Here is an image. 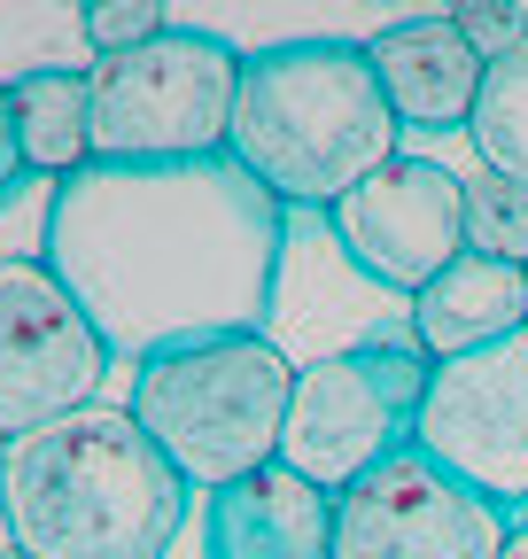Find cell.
<instances>
[{"mask_svg": "<svg viewBox=\"0 0 528 559\" xmlns=\"http://www.w3.org/2000/svg\"><path fill=\"white\" fill-rule=\"evenodd\" d=\"M109 366V342L39 257H0V451L71 419Z\"/></svg>", "mask_w": 528, "mask_h": 559, "instance_id": "obj_7", "label": "cell"}, {"mask_svg": "<svg viewBox=\"0 0 528 559\" xmlns=\"http://www.w3.org/2000/svg\"><path fill=\"white\" fill-rule=\"evenodd\" d=\"M467 249L528 272V187H513L497 171L467 179Z\"/></svg>", "mask_w": 528, "mask_h": 559, "instance_id": "obj_16", "label": "cell"}, {"mask_svg": "<svg viewBox=\"0 0 528 559\" xmlns=\"http://www.w3.org/2000/svg\"><path fill=\"white\" fill-rule=\"evenodd\" d=\"M475 148H482V171L528 187V32L482 70V94H475Z\"/></svg>", "mask_w": 528, "mask_h": 559, "instance_id": "obj_15", "label": "cell"}, {"mask_svg": "<svg viewBox=\"0 0 528 559\" xmlns=\"http://www.w3.org/2000/svg\"><path fill=\"white\" fill-rule=\"evenodd\" d=\"M420 451L482 489L490 506L528 513V326L435 366L420 404Z\"/></svg>", "mask_w": 528, "mask_h": 559, "instance_id": "obj_8", "label": "cell"}, {"mask_svg": "<svg viewBox=\"0 0 528 559\" xmlns=\"http://www.w3.org/2000/svg\"><path fill=\"white\" fill-rule=\"evenodd\" d=\"M326 226L373 288L420 296L467 257V179L443 171L435 156H396L326 210Z\"/></svg>", "mask_w": 528, "mask_h": 559, "instance_id": "obj_10", "label": "cell"}, {"mask_svg": "<svg viewBox=\"0 0 528 559\" xmlns=\"http://www.w3.org/2000/svg\"><path fill=\"white\" fill-rule=\"evenodd\" d=\"M458 24V39H467L482 62H497L513 39H520V9H505V0H458V9H443Z\"/></svg>", "mask_w": 528, "mask_h": 559, "instance_id": "obj_18", "label": "cell"}, {"mask_svg": "<svg viewBox=\"0 0 528 559\" xmlns=\"http://www.w3.org/2000/svg\"><path fill=\"white\" fill-rule=\"evenodd\" d=\"M396 109L365 39H280L241 55L226 156L280 210H335L381 164H396Z\"/></svg>", "mask_w": 528, "mask_h": 559, "instance_id": "obj_3", "label": "cell"}, {"mask_svg": "<svg viewBox=\"0 0 528 559\" xmlns=\"http://www.w3.org/2000/svg\"><path fill=\"white\" fill-rule=\"evenodd\" d=\"M373 55V79L396 109V124H475V94H482V55L458 39L451 16H405V24H388L365 39Z\"/></svg>", "mask_w": 528, "mask_h": 559, "instance_id": "obj_12", "label": "cell"}, {"mask_svg": "<svg viewBox=\"0 0 528 559\" xmlns=\"http://www.w3.org/2000/svg\"><path fill=\"white\" fill-rule=\"evenodd\" d=\"M497 559H528V513H513V536H505V551Z\"/></svg>", "mask_w": 528, "mask_h": 559, "instance_id": "obj_20", "label": "cell"}, {"mask_svg": "<svg viewBox=\"0 0 528 559\" xmlns=\"http://www.w3.org/2000/svg\"><path fill=\"white\" fill-rule=\"evenodd\" d=\"M9 109H16L24 171L71 179V171L94 164V70L39 62V70H24V79H9Z\"/></svg>", "mask_w": 528, "mask_h": 559, "instance_id": "obj_14", "label": "cell"}, {"mask_svg": "<svg viewBox=\"0 0 528 559\" xmlns=\"http://www.w3.org/2000/svg\"><path fill=\"white\" fill-rule=\"evenodd\" d=\"M288 396H296V366L273 334H203L132 366L124 412L179 466V481L211 498L256 466H280Z\"/></svg>", "mask_w": 528, "mask_h": 559, "instance_id": "obj_4", "label": "cell"}, {"mask_svg": "<svg viewBox=\"0 0 528 559\" xmlns=\"http://www.w3.org/2000/svg\"><path fill=\"white\" fill-rule=\"evenodd\" d=\"M520 326H528V272L497 264V257H475V249L412 296V349L428 366L490 349V342H505Z\"/></svg>", "mask_w": 528, "mask_h": 559, "instance_id": "obj_13", "label": "cell"}, {"mask_svg": "<svg viewBox=\"0 0 528 559\" xmlns=\"http://www.w3.org/2000/svg\"><path fill=\"white\" fill-rule=\"evenodd\" d=\"M24 179V148H16V109H9V79H0V202Z\"/></svg>", "mask_w": 528, "mask_h": 559, "instance_id": "obj_19", "label": "cell"}, {"mask_svg": "<svg viewBox=\"0 0 528 559\" xmlns=\"http://www.w3.org/2000/svg\"><path fill=\"white\" fill-rule=\"evenodd\" d=\"M288 210L233 156L203 164H86L55 179L39 264L79 296L109 358L203 334H264L280 296Z\"/></svg>", "mask_w": 528, "mask_h": 559, "instance_id": "obj_1", "label": "cell"}, {"mask_svg": "<svg viewBox=\"0 0 528 559\" xmlns=\"http://www.w3.org/2000/svg\"><path fill=\"white\" fill-rule=\"evenodd\" d=\"M513 513L443 474L420 443L335 498V559H497Z\"/></svg>", "mask_w": 528, "mask_h": 559, "instance_id": "obj_9", "label": "cell"}, {"mask_svg": "<svg viewBox=\"0 0 528 559\" xmlns=\"http://www.w3.org/2000/svg\"><path fill=\"white\" fill-rule=\"evenodd\" d=\"M203 559H335V498L288 466H256L203 498Z\"/></svg>", "mask_w": 528, "mask_h": 559, "instance_id": "obj_11", "label": "cell"}, {"mask_svg": "<svg viewBox=\"0 0 528 559\" xmlns=\"http://www.w3.org/2000/svg\"><path fill=\"white\" fill-rule=\"evenodd\" d=\"M233 94H241V47L171 16V32L94 62V164L226 156Z\"/></svg>", "mask_w": 528, "mask_h": 559, "instance_id": "obj_5", "label": "cell"}, {"mask_svg": "<svg viewBox=\"0 0 528 559\" xmlns=\"http://www.w3.org/2000/svg\"><path fill=\"white\" fill-rule=\"evenodd\" d=\"M0 521L24 559H164L187 528V481L124 404H79L0 451Z\"/></svg>", "mask_w": 528, "mask_h": 559, "instance_id": "obj_2", "label": "cell"}, {"mask_svg": "<svg viewBox=\"0 0 528 559\" xmlns=\"http://www.w3.org/2000/svg\"><path fill=\"white\" fill-rule=\"evenodd\" d=\"M0 559H24V551H0Z\"/></svg>", "mask_w": 528, "mask_h": 559, "instance_id": "obj_21", "label": "cell"}, {"mask_svg": "<svg viewBox=\"0 0 528 559\" xmlns=\"http://www.w3.org/2000/svg\"><path fill=\"white\" fill-rule=\"evenodd\" d=\"M428 381H435V366L412 342H343L326 358L296 366L280 466L303 474L311 489H326V498L358 489L373 466L420 443Z\"/></svg>", "mask_w": 528, "mask_h": 559, "instance_id": "obj_6", "label": "cell"}, {"mask_svg": "<svg viewBox=\"0 0 528 559\" xmlns=\"http://www.w3.org/2000/svg\"><path fill=\"white\" fill-rule=\"evenodd\" d=\"M79 32H86L94 62H109V55H132L141 39L171 32V16L148 9V0H86V9H79Z\"/></svg>", "mask_w": 528, "mask_h": 559, "instance_id": "obj_17", "label": "cell"}]
</instances>
